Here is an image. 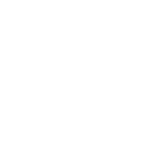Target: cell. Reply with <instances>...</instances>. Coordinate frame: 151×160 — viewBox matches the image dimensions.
Segmentation results:
<instances>
[]
</instances>
